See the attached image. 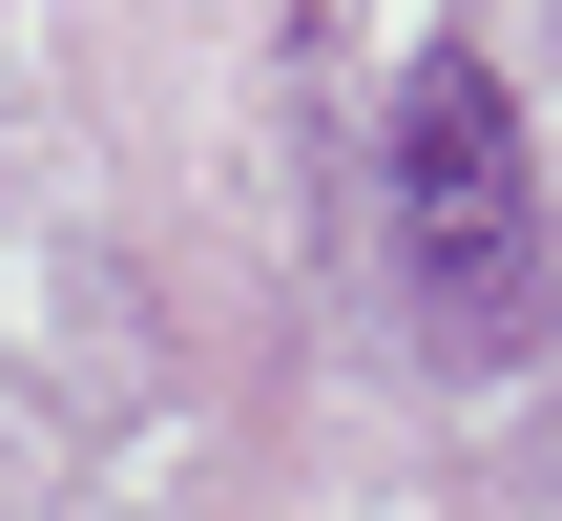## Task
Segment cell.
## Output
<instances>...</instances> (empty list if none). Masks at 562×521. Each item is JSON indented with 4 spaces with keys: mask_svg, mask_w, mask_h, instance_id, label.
I'll use <instances>...</instances> for the list:
<instances>
[{
    "mask_svg": "<svg viewBox=\"0 0 562 521\" xmlns=\"http://www.w3.org/2000/svg\"><path fill=\"white\" fill-rule=\"evenodd\" d=\"M396 271H417L459 376H501L542 334V146H521V84L480 42H438L396 84Z\"/></svg>",
    "mask_w": 562,
    "mask_h": 521,
    "instance_id": "obj_1",
    "label": "cell"
}]
</instances>
